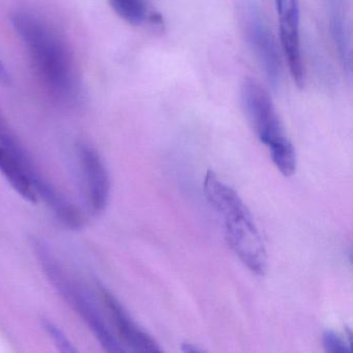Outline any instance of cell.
<instances>
[{
    "label": "cell",
    "mask_w": 353,
    "mask_h": 353,
    "mask_svg": "<svg viewBox=\"0 0 353 353\" xmlns=\"http://www.w3.org/2000/svg\"><path fill=\"white\" fill-rule=\"evenodd\" d=\"M11 21L48 92L61 102L77 100L79 83L71 53L59 32L28 10L16 11Z\"/></svg>",
    "instance_id": "cell-1"
},
{
    "label": "cell",
    "mask_w": 353,
    "mask_h": 353,
    "mask_svg": "<svg viewBox=\"0 0 353 353\" xmlns=\"http://www.w3.org/2000/svg\"><path fill=\"white\" fill-rule=\"evenodd\" d=\"M37 257L51 284L77 312L107 352L121 353L125 349L115 336L92 293L67 274L49 245L41 239L32 243Z\"/></svg>",
    "instance_id": "cell-2"
},
{
    "label": "cell",
    "mask_w": 353,
    "mask_h": 353,
    "mask_svg": "<svg viewBox=\"0 0 353 353\" xmlns=\"http://www.w3.org/2000/svg\"><path fill=\"white\" fill-rule=\"evenodd\" d=\"M239 96L245 117L260 141L270 150L272 162L284 176H291L296 170V154L270 94L256 80L248 78L241 84Z\"/></svg>",
    "instance_id": "cell-3"
},
{
    "label": "cell",
    "mask_w": 353,
    "mask_h": 353,
    "mask_svg": "<svg viewBox=\"0 0 353 353\" xmlns=\"http://www.w3.org/2000/svg\"><path fill=\"white\" fill-rule=\"evenodd\" d=\"M225 219V234L232 251L258 276L268 270V253L250 210L239 198L220 212Z\"/></svg>",
    "instance_id": "cell-4"
},
{
    "label": "cell",
    "mask_w": 353,
    "mask_h": 353,
    "mask_svg": "<svg viewBox=\"0 0 353 353\" xmlns=\"http://www.w3.org/2000/svg\"><path fill=\"white\" fill-rule=\"evenodd\" d=\"M241 30L266 79L278 88L282 77V59L278 43L266 23L256 0H239Z\"/></svg>",
    "instance_id": "cell-5"
},
{
    "label": "cell",
    "mask_w": 353,
    "mask_h": 353,
    "mask_svg": "<svg viewBox=\"0 0 353 353\" xmlns=\"http://www.w3.org/2000/svg\"><path fill=\"white\" fill-rule=\"evenodd\" d=\"M280 20L281 45L288 61L291 77L299 88L305 83V68L301 48V15L299 0H274Z\"/></svg>",
    "instance_id": "cell-6"
},
{
    "label": "cell",
    "mask_w": 353,
    "mask_h": 353,
    "mask_svg": "<svg viewBox=\"0 0 353 353\" xmlns=\"http://www.w3.org/2000/svg\"><path fill=\"white\" fill-rule=\"evenodd\" d=\"M79 161L88 206L98 214L105 210L110 197L108 170L100 154L88 144L80 146Z\"/></svg>",
    "instance_id": "cell-7"
},
{
    "label": "cell",
    "mask_w": 353,
    "mask_h": 353,
    "mask_svg": "<svg viewBox=\"0 0 353 353\" xmlns=\"http://www.w3.org/2000/svg\"><path fill=\"white\" fill-rule=\"evenodd\" d=\"M101 294H102L105 307L110 314L113 324L117 327V332L132 350L136 352H161L162 351L158 343L134 321L133 318L125 311L119 299L110 291L103 288Z\"/></svg>",
    "instance_id": "cell-8"
},
{
    "label": "cell",
    "mask_w": 353,
    "mask_h": 353,
    "mask_svg": "<svg viewBox=\"0 0 353 353\" xmlns=\"http://www.w3.org/2000/svg\"><path fill=\"white\" fill-rule=\"evenodd\" d=\"M325 3L330 15V32L334 46L338 50L345 72L350 76L352 71V52L345 0H325Z\"/></svg>",
    "instance_id": "cell-9"
},
{
    "label": "cell",
    "mask_w": 353,
    "mask_h": 353,
    "mask_svg": "<svg viewBox=\"0 0 353 353\" xmlns=\"http://www.w3.org/2000/svg\"><path fill=\"white\" fill-rule=\"evenodd\" d=\"M0 172L24 199L37 202L36 192L26 169L0 144Z\"/></svg>",
    "instance_id": "cell-10"
},
{
    "label": "cell",
    "mask_w": 353,
    "mask_h": 353,
    "mask_svg": "<svg viewBox=\"0 0 353 353\" xmlns=\"http://www.w3.org/2000/svg\"><path fill=\"white\" fill-rule=\"evenodd\" d=\"M109 3L114 13L131 26H142L148 20H160L150 15L146 0H109Z\"/></svg>",
    "instance_id": "cell-11"
},
{
    "label": "cell",
    "mask_w": 353,
    "mask_h": 353,
    "mask_svg": "<svg viewBox=\"0 0 353 353\" xmlns=\"http://www.w3.org/2000/svg\"><path fill=\"white\" fill-rule=\"evenodd\" d=\"M42 327L47 332L49 336L52 339L54 344L61 352L74 353L76 352V348L70 339L65 336V332L54 323L48 319L42 320Z\"/></svg>",
    "instance_id": "cell-12"
},
{
    "label": "cell",
    "mask_w": 353,
    "mask_h": 353,
    "mask_svg": "<svg viewBox=\"0 0 353 353\" xmlns=\"http://www.w3.org/2000/svg\"><path fill=\"white\" fill-rule=\"evenodd\" d=\"M324 348L330 353L350 352V348L344 340L332 330H326L322 336Z\"/></svg>",
    "instance_id": "cell-13"
},
{
    "label": "cell",
    "mask_w": 353,
    "mask_h": 353,
    "mask_svg": "<svg viewBox=\"0 0 353 353\" xmlns=\"http://www.w3.org/2000/svg\"><path fill=\"white\" fill-rule=\"evenodd\" d=\"M0 83L3 85H9L11 83V76L8 72L7 68L0 61Z\"/></svg>",
    "instance_id": "cell-14"
},
{
    "label": "cell",
    "mask_w": 353,
    "mask_h": 353,
    "mask_svg": "<svg viewBox=\"0 0 353 353\" xmlns=\"http://www.w3.org/2000/svg\"><path fill=\"white\" fill-rule=\"evenodd\" d=\"M181 350L185 353L200 352V351H202L201 349L198 348L197 346L191 344V343H183V344L181 345Z\"/></svg>",
    "instance_id": "cell-15"
}]
</instances>
